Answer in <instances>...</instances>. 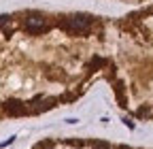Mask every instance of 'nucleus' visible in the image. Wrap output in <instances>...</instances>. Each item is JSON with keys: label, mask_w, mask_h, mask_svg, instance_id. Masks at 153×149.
I'll return each mask as SVG.
<instances>
[{"label": "nucleus", "mask_w": 153, "mask_h": 149, "mask_svg": "<svg viewBox=\"0 0 153 149\" xmlns=\"http://www.w3.org/2000/svg\"><path fill=\"white\" fill-rule=\"evenodd\" d=\"M60 26H62V30H66V32L72 34V36L87 34L89 28H91V15H87V13H74V15H68Z\"/></svg>", "instance_id": "obj_1"}, {"label": "nucleus", "mask_w": 153, "mask_h": 149, "mask_svg": "<svg viewBox=\"0 0 153 149\" xmlns=\"http://www.w3.org/2000/svg\"><path fill=\"white\" fill-rule=\"evenodd\" d=\"M24 28H26L30 34H43V32H47L49 24H47V19H45L43 15L34 13V15H28V17H26V22H24Z\"/></svg>", "instance_id": "obj_2"}, {"label": "nucleus", "mask_w": 153, "mask_h": 149, "mask_svg": "<svg viewBox=\"0 0 153 149\" xmlns=\"http://www.w3.org/2000/svg\"><path fill=\"white\" fill-rule=\"evenodd\" d=\"M4 111L9 115H13V117H22V115H26L28 113V104H24L22 100H15V98H11V100H7L4 102Z\"/></svg>", "instance_id": "obj_3"}, {"label": "nucleus", "mask_w": 153, "mask_h": 149, "mask_svg": "<svg viewBox=\"0 0 153 149\" xmlns=\"http://www.w3.org/2000/svg\"><path fill=\"white\" fill-rule=\"evenodd\" d=\"M53 98H45V96H38V98H34L30 104H28V109H30V113H41V111H45V109H51L53 107Z\"/></svg>", "instance_id": "obj_4"}, {"label": "nucleus", "mask_w": 153, "mask_h": 149, "mask_svg": "<svg viewBox=\"0 0 153 149\" xmlns=\"http://www.w3.org/2000/svg\"><path fill=\"white\" fill-rule=\"evenodd\" d=\"M106 62L102 60V58H98V55H96V58H91V62H89V70H96V68H102Z\"/></svg>", "instance_id": "obj_5"}, {"label": "nucleus", "mask_w": 153, "mask_h": 149, "mask_svg": "<svg viewBox=\"0 0 153 149\" xmlns=\"http://www.w3.org/2000/svg\"><path fill=\"white\" fill-rule=\"evenodd\" d=\"M94 149H111L106 143H94Z\"/></svg>", "instance_id": "obj_6"}, {"label": "nucleus", "mask_w": 153, "mask_h": 149, "mask_svg": "<svg viewBox=\"0 0 153 149\" xmlns=\"http://www.w3.org/2000/svg\"><path fill=\"white\" fill-rule=\"evenodd\" d=\"M9 19H11L9 15H0V26H4V24H9Z\"/></svg>", "instance_id": "obj_7"}, {"label": "nucleus", "mask_w": 153, "mask_h": 149, "mask_svg": "<svg viewBox=\"0 0 153 149\" xmlns=\"http://www.w3.org/2000/svg\"><path fill=\"white\" fill-rule=\"evenodd\" d=\"M149 113H151V109H147V107H143V109L138 111V115H140V117H143V115H149Z\"/></svg>", "instance_id": "obj_8"}, {"label": "nucleus", "mask_w": 153, "mask_h": 149, "mask_svg": "<svg viewBox=\"0 0 153 149\" xmlns=\"http://www.w3.org/2000/svg\"><path fill=\"white\" fill-rule=\"evenodd\" d=\"M13 141H15V136H9V139H7L4 143H0V147H7V145H11Z\"/></svg>", "instance_id": "obj_9"}, {"label": "nucleus", "mask_w": 153, "mask_h": 149, "mask_svg": "<svg viewBox=\"0 0 153 149\" xmlns=\"http://www.w3.org/2000/svg\"><path fill=\"white\" fill-rule=\"evenodd\" d=\"M123 121H126V126H128V128H132V130H134V121H132V119H123Z\"/></svg>", "instance_id": "obj_10"}]
</instances>
